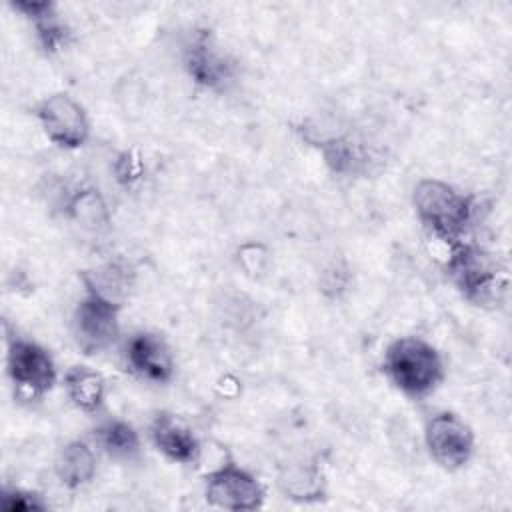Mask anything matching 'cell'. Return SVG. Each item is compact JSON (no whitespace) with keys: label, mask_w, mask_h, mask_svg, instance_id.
Wrapping results in <instances>:
<instances>
[{"label":"cell","mask_w":512,"mask_h":512,"mask_svg":"<svg viewBox=\"0 0 512 512\" xmlns=\"http://www.w3.org/2000/svg\"><path fill=\"white\" fill-rule=\"evenodd\" d=\"M418 218L444 242L456 244L472 220V200L440 180H420L414 188Z\"/></svg>","instance_id":"6da1fadb"},{"label":"cell","mask_w":512,"mask_h":512,"mask_svg":"<svg viewBox=\"0 0 512 512\" xmlns=\"http://www.w3.org/2000/svg\"><path fill=\"white\" fill-rule=\"evenodd\" d=\"M384 370L404 394L414 398L426 396L442 380L440 354L416 336L398 338L388 346Z\"/></svg>","instance_id":"7a4b0ae2"},{"label":"cell","mask_w":512,"mask_h":512,"mask_svg":"<svg viewBox=\"0 0 512 512\" xmlns=\"http://www.w3.org/2000/svg\"><path fill=\"white\" fill-rule=\"evenodd\" d=\"M446 268L458 290L472 302L484 304L496 298V292L504 288L498 262L476 246L462 242L452 244Z\"/></svg>","instance_id":"3957f363"},{"label":"cell","mask_w":512,"mask_h":512,"mask_svg":"<svg viewBox=\"0 0 512 512\" xmlns=\"http://www.w3.org/2000/svg\"><path fill=\"white\" fill-rule=\"evenodd\" d=\"M8 374L16 386V392L26 400L46 394L56 380V368L50 354L36 342L14 338L8 346Z\"/></svg>","instance_id":"277c9868"},{"label":"cell","mask_w":512,"mask_h":512,"mask_svg":"<svg viewBox=\"0 0 512 512\" xmlns=\"http://www.w3.org/2000/svg\"><path fill=\"white\" fill-rule=\"evenodd\" d=\"M74 336L86 354L108 348L118 336L116 300L96 290H88L74 312Z\"/></svg>","instance_id":"5b68a950"},{"label":"cell","mask_w":512,"mask_h":512,"mask_svg":"<svg viewBox=\"0 0 512 512\" xmlns=\"http://www.w3.org/2000/svg\"><path fill=\"white\" fill-rule=\"evenodd\" d=\"M36 116L44 134L60 148H78L86 142L90 124L84 108L68 94H52L44 98Z\"/></svg>","instance_id":"8992f818"},{"label":"cell","mask_w":512,"mask_h":512,"mask_svg":"<svg viewBox=\"0 0 512 512\" xmlns=\"http://www.w3.org/2000/svg\"><path fill=\"white\" fill-rule=\"evenodd\" d=\"M260 482L242 468L226 464L206 476V500L226 510H254L262 504Z\"/></svg>","instance_id":"52a82bcc"},{"label":"cell","mask_w":512,"mask_h":512,"mask_svg":"<svg viewBox=\"0 0 512 512\" xmlns=\"http://www.w3.org/2000/svg\"><path fill=\"white\" fill-rule=\"evenodd\" d=\"M426 446L444 468H460L472 454L474 436L458 416L442 412L426 424Z\"/></svg>","instance_id":"ba28073f"},{"label":"cell","mask_w":512,"mask_h":512,"mask_svg":"<svg viewBox=\"0 0 512 512\" xmlns=\"http://www.w3.org/2000/svg\"><path fill=\"white\" fill-rule=\"evenodd\" d=\"M184 68L188 76L204 88H222L232 78V64L214 46L208 30L192 36L184 52Z\"/></svg>","instance_id":"9c48e42d"},{"label":"cell","mask_w":512,"mask_h":512,"mask_svg":"<svg viewBox=\"0 0 512 512\" xmlns=\"http://www.w3.org/2000/svg\"><path fill=\"white\" fill-rule=\"evenodd\" d=\"M126 360L132 372L150 382H168L174 370L168 346L154 334H134L126 344Z\"/></svg>","instance_id":"30bf717a"},{"label":"cell","mask_w":512,"mask_h":512,"mask_svg":"<svg viewBox=\"0 0 512 512\" xmlns=\"http://www.w3.org/2000/svg\"><path fill=\"white\" fill-rule=\"evenodd\" d=\"M150 436L156 448L174 462H194L200 446L192 430L172 414H158L150 426Z\"/></svg>","instance_id":"8fae6325"},{"label":"cell","mask_w":512,"mask_h":512,"mask_svg":"<svg viewBox=\"0 0 512 512\" xmlns=\"http://www.w3.org/2000/svg\"><path fill=\"white\" fill-rule=\"evenodd\" d=\"M12 8L22 12L36 30V36L46 52H54L66 40V28L60 22L56 8L46 0H18L12 2Z\"/></svg>","instance_id":"7c38bea8"},{"label":"cell","mask_w":512,"mask_h":512,"mask_svg":"<svg viewBox=\"0 0 512 512\" xmlns=\"http://www.w3.org/2000/svg\"><path fill=\"white\" fill-rule=\"evenodd\" d=\"M96 472V458L86 442L74 440L66 444L56 460V474L68 488H80L92 480Z\"/></svg>","instance_id":"4fadbf2b"},{"label":"cell","mask_w":512,"mask_h":512,"mask_svg":"<svg viewBox=\"0 0 512 512\" xmlns=\"http://www.w3.org/2000/svg\"><path fill=\"white\" fill-rule=\"evenodd\" d=\"M64 386H66V392H68L70 400L80 410L94 412L102 406L106 386H104V378L98 372H94L90 368H82V366L78 368L76 366L66 374Z\"/></svg>","instance_id":"5bb4252c"},{"label":"cell","mask_w":512,"mask_h":512,"mask_svg":"<svg viewBox=\"0 0 512 512\" xmlns=\"http://www.w3.org/2000/svg\"><path fill=\"white\" fill-rule=\"evenodd\" d=\"M96 438L100 446L114 458H130L140 448L136 430L124 420H108L98 426Z\"/></svg>","instance_id":"9a60e30c"},{"label":"cell","mask_w":512,"mask_h":512,"mask_svg":"<svg viewBox=\"0 0 512 512\" xmlns=\"http://www.w3.org/2000/svg\"><path fill=\"white\" fill-rule=\"evenodd\" d=\"M68 212L78 224L86 228H98L108 224L106 204L98 194V190H92V188L78 190L68 202Z\"/></svg>","instance_id":"2e32d148"},{"label":"cell","mask_w":512,"mask_h":512,"mask_svg":"<svg viewBox=\"0 0 512 512\" xmlns=\"http://www.w3.org/2000/svg\"><path fill=\"white\" fill-rule=\"evenodd\" d=\"M284 492L290 494V498L298 500H316L322 494V478L318 472L312 470H298L288 474L286 480H282Z\"/></svg>","instance_id":"e0dca14e"},{"label":"cell","mask_w":512,"mask_h":512,"mask_svg":"<svg viewBox=\"0 0 512 512\" xmlns=\"http://www.w3.org/2000/svg\"><path fill=\"white\" fill-rule=\"evenodd\" d=\"M2 508L6 512H28V510H44L46 504L34 492L12 488L2 492Z\"/></svg>","instance_id":"ac0fdd59"},{"label":"cell","mask_w":512,"mask_h":512,"mask_svg":"<svg viewBox=\"0 0 512 512\" xmlns=\"http://www.w3.org/2000/svg\"><path fill=\"white\" fill-rule=\"evenodd\" d=\"M142 172H144L142 160L134 150L122 152L114 162V174L120 184H126V186L134 184L136 180L142 178Z\"/></svg>","instance_id":"d6986e66"}]
</instances>
